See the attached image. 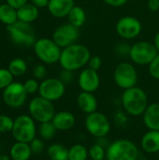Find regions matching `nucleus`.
I'll list each match as a JSON object with an SVG mask.
<instances>
[{
	"instance_id": "nucleus-1",
	"label": "nucleus",
	"mask_w": 159,
	"mask_h": 160,
	"mask_svg": "<svg viewBox=\"0 0 159 160\" xmlns=\"http://www.w3.org/2000/svg\"><path fill=\"white\" fill-rule=\"evenodd\" d=\"M90 57L91 53L86 46L74 43L62 49L59 64L63 69L75 71L86 66Z\"/></svg>"
},
{
	"instance_id": "nucleus-2",
	"label": "nucleus",
	"mask_w": 159,
	"mask_h": 160,
	"mask_svg": "<svg viewBox=\"0 0 159 160\" xmlns=\"http://www.w3.org/2000/svg\"><path fill=\"white\" fill-rule=\"evenodd\" d=\"M122 105L125 111L132 116L142 115L148 107V98L144 90L134 86L126 89L122 95Z\"/></svg>"
},
{
	"instance_id": "nucleus-3",
	"label": "nucleus",
	"mask_w": 159,
	"mask_h": 160,
	"mask_svg": "<svg viewBox=\"0 0 159 160\" xmlns=\"http://www.w3.org/2000/svg\"><path fill=\"white\" fill-rule=\"evenodd\" d=\"M7 30L11 41L18 46L29 48L37 41L36 32L31 23L18 20L13 24L7 26Z\"/></svg>"
},
{
	"instance_id": "nucleus-4",
	"label": "nucleus",
	"mask_w": 159,
	"mask_h": 160,
	"mask_svg": "<svg viewBox=\"0 0 159 160\" xmlns=\"http://www.w3.org/2000/svg\"><path fill=\"white\" fill-rule=\"evenodd\" d=\"M138 147L129 140L120 139L111 143L106 151L107 160H137Z\"/></svg>"
},
{
	"instance_id": "nucleus-5",
	"label": "nucleus",
	"mask_w": 159,
	"mask_h": 160,
	"mask_svg": "<svg viewBox=\"0 0 159 160\" xmlns=\"http://www.w3.org/2000/svg\"><path fill=\"white\" fill-rule=\"evenodd\" d=\"M33 48L37 57L42 63L52 65L59 62L62 49L53 41L52 38H38L35 42Z\"/></svg>"
},
{
	"instance_id": "nucleus-6",
	"label": "nucleus",
	"mask_w": 159,
	"mask_h": 160,
	"mask_svg": "<svg viewBox=\"0 0 159 160\" xmlns=\"http://www.w3.org/2000/svg\"><path fill=\"white\" fill-rule=\"evenodd\" d=\"M12 136L16 142H31L37 134V128L35 120L26 114H22L14 119L13 128L11 130Z\"/></svg>"
},
{
	"instance_id": "nucleus-7",
	"label": "nucleus",
	"mask_w": 159,
	"mask_h": 160,
	"mask_svg": "<svg viewBox=\"0 0 159 160\" xmlns=\"http://www.w3.org/2000/svg\"><path fill=\"white\" fill-rule=\"evenodd\" d=\"M28 111L30 116L39 123L52 121L55 114L53 103L40 96L31 99L28 105Z\"/></svg>"
},
{
	"instance_id": "nucleus-8",
	"label": "nucleus",
	"mask_w": 159,
	"mask_h": 160,
	"mask_svg": "<svg viewBox=\"0 0 159 160\" xmlns=\"http://www.w3.org/2000/svg\"><path fill=\"white\" fill-rule=\"evenodd\" d=\"M158 54L154 43L149 41H138L130 47L129 58L139 66L149 65Z\"/></svg>"
},
{
	"instance_id": "nucleus-9",
	"label": "nucleus",
	"mask_w": 159,
	"mask_h": 160,
	"mask_svg": "<svg viewBox=\"0 0 159 160\" xmlns=\"http://www.w3.org/2000/svg\"><path fill=\"white\" fill-rule=\"evenodd\" d=\"M113 80L116 85L124 90L136 86L138 73L135 67L128 62H121L113 71Z\"/></svg>"
},
{
	"instance_id": "nucleus-10",
	"label": "nucleus",
	"mask_w": 159,
	"mask_h": 160,
	"mask_svg": "<svg viewBox=\"0 0 159 160\" xmlns=\"http://www.w3.org/2000/svg\"><path fill=\"white\" fill-rule=\"evenodd\" d=\"M85 128L87 131L96 138H104L111 131V123L108 117L98 112L87 115L85 119Z\"/></svg>"
},
{
	"instance_id": "nucleus-11",
	"label": "nucleus",
	"mask_w": 159,
	"mask_h": 160,
	"mask_svg": "<svg viewBox=\"0 0 159 160\" xmlns=\"http://www.w3.org/2000/svg\"><path fill=\"white\" fill-rule=\"evenodd\" d=\"M27 95L23 83L13 82L3 90V100L7 107L17 109L25 103Z\"/></svg>"
},
{
	"instance_id": "nucleus-12",
	"label": "nucleus",
	"mask_w": 159,
	"mask_h": 160,
	"mask_svg": "<svg viewBox=\"0 0 159 160\" xmlns=\"http://www.w3.org/2000/svg\"><path fill=\"white\" fill-rule=\"evenodd\" d=\"M65 92L66 84L59 78L44 79L39 83V96L52 102L60 99L64 96Z\"/></svg>"
},
{
	"instance_id": "nucleus-13",
	"label": "nucleus",
	"mask_w": 159,
	"mask_h": 160,
	"mask_svg": "<svg viewBox=\"0 0 159 160\" xmlns=\"http://www.w3.org/2000/svg\"><path fill=\"white\" fill-rule=\"evenodd\" d=\"M79 36V28L67 22L61 24L57 28H55L52 33V38L61 49H64L71 44L76 43Z\"/></svg>"
},
{
	"instance_id": "nucleus-14",
	"label": "nucleus",
	"mask_w": 159,
	"mask_h": 160,
	"mask_svg": "<svg viewBox=\"0 0 159 160\" xmlns=\"http://www.w3.org/2000/svg\"><path fill=\"white\" fill-rule=\"evenodd\" d=\"M115 29L122 38L133 39L141 34L142 25L139 19L133 16H125L118 20Z\"/></svg>"
},
{
	"instance_id": "nucleus-15",
	"label": "nucleus",
	"mask_w": 159,
	"mask_h": 160,
	"mask_svg": "<svg viewBox=\"0 0 159 160\" xmlns=\"http://www.w3.org/2000/svg\"><path fill=\"white\" fill-rule=\"evenodd\" d=\"M78 83L82 91L94 93L100 85V78L97 71L86 68L81 71L78 78Z\"/></svg>"
},
{
	"instance_id": "nucleus-16",
	"label": "nucleus",
	"mask_w": 159,
	"mask_h": 160,
	"mask_svg": "<svg viewBox=\"0 0 159 160\" xmlns=\"http://www.w3.org/2000/svg\"><path fill=\"white\" fill-rule=\"evenodd\" d=\"M74 6V0H50L47 8L52 17L60 19L67 17Z\"/></svg>"
},
{
	"instance_id": "nucleus-17",
	"label": "nucleus",
	"mask_w": 159,
	"mask_h": 160,
	"mask_svg": "<svg viewBox=\"0 0 159 160\" xmlns=\"http://www.w3.org/2000/svg\"><path fill=\"white\" fill-rule=\"evenodd\" d=\"M52 123L57 130L66 131L72 128L76 123L75 116L70 112L62 111L54 114Z\"/></svg>"
},
{
	"instance_id": "nucleus-18",
	"label": "nucleus",
	"mask_w": 159,
	"mask_h": 160,
	"mask_svg": "<svg viewBox=\"0 0 159 160\" xmlns=\"http://www.w3.org/2000/svg\"><path fill=\"white\" fill-rule=\"evenodd\" d=\"M77 104L80 110L87 114L97 112V98L94 96L93 93L89 92L82 91V93H80L77 98Z\"/></svg>"
},
{
	"instance_id": "nucleus-19",
	"label": "nucleus",
	"mask_w": 159,
	"mask_h": 160,
	"mask_svg": "<svg viewBox=\"0 0 159 160\" xmlns=\"http://www.w3.org/2000/svg\"><path fill=\"white\" fill-rule=\"evenodd\" d=\"M143 123L150 130L159 131V103L148 105L143 112Z\"/></svg>"
},
{
	"instance_id": "nucleus-20",
	"label": "nucleus",
	"mask_w": 159,
	"mask_h": 160,
	"mask_svg": "<svg viewBox=\"0 0 159 160\" xmlns=\"http://www.w3.org/2000/svg\"><path fill=\"white\" fill-rule=\"evenodd\" d=\"M142 148L148 154H156L159 152V131L150 130L145 133L141 142Z\"/></svg>"
},
{
	"instance_id": "nucleus-21",
	"label": "nucleus",
	"mask_w": 159,
	"mask_h": 160,
	"mask_svg": "<svg viewBox=\"0 0 159 160\" xmlns=\"http://www.w3.org/2000/svg\"><path fill=\"white\" fill-rule=\"evenodd\" d=\"M32 154L30 144L26 142H16L9 150L11 160H29Z\"/></svg>"
},
{
	"instance_id": "nucleus-22",
	"label": "nucleus",
	"mask_w": 159,
	"mask_h": 160,
	"mask_svg": "<svg viewBox=\"0 0 159 160\" xmlns=\"http://www.w3.org/2000/svg\"><path fill=\"white\" fill-rule=\"evenodd\" d=\"M38 14H39L38 8L36 6H34L32 3H27L22 8L17 9L18 20L28 23L35 22L37 19Z\"/></svg>"
},
{
	"instance_id": "nucleus-23",
	"label": "nucleus",
	"mask_w": 159,
	"mask_h": 160,
	"mask_svg": "<svg viewBox=\"0 0 159 160\" xmlns=\"http://www.w3.org/2000/svg\"><path fill=\"white\" fill-rule=\"evenodd\" d=\"M18 21L17 9L7 3L0 5V22L7 26L13 24Z\"/></svg>"
},
{
	"instance_id": "nucleus-24",
	"label": "nucleus",
	"mask_w": 159,
	"mask_h": 160,
	"mask_svg": "<svg viewBox=\"0 0 159 160\" xmlns=\"http://www.w3.org/2000/svg\"><path fill=\"white\" fill-rule=\"evenodd\" d=\"M68 22L77 28L82 27L86 21V13L80 6H74L67 15Z\"/></svg>"
},
{
	"instance_id": "nucleus-25",
	"label": "nucleus",
	"mask_w": 159,
	"mask_h": 160,
	"mask_svg": "<svg viewBox=\"0 0 159 160\" xmlns=\"http://www.w3.org/2000/svg\"><path fill=\"white\" fill-rule=\"evenodd\" d=\"M47 154L51 160H68V149L60 143L52 144L48 148Z\"/></svg>"
},
{
	"instance_id": "nucleus-26",
	"label": "nucleus",
	"mask_w": 159,
	"mask_h": 160,
	"mask_svg": "<svg viewBox=\"0 0 159 160\" xmlns=\"http://www.w3.org/2000/svg\"><path fill=\"white\" fill-rule=\"evenodd\" d=\"M7 69L14 77H21L27 71V63L22 58H14L9 62Z\"/></svg>"
},
{
	"instance_id": "nucleus-27",
	"label": "nucleus",
	"mask_w": 159,
	"mask_h": 160,
	"mask_svg": "<svg viewBox=\"0 0 159 160\" xmlns=\"http://www.w3.org/2000/svg\"><path fill=\"white\" fill-rule=\"evenodd\" d=\"M87 158L88 151L82 144H74L68 149V160H86Z\"/></svg>"
},
{
	"instance_id": "nucleus-28",
	"label": "nucleus",
	"mask_w": 159,
	"mask_h": 160,
	"mask_svg": "<svg viewBox=\"0 0 159 160\" xmlns=\"http://www.w3.org/2000/svg\"><path fill=\"white\" fill-rule=\"evenodd\" d=\"M56 131H57V129L55 128V127L53 126L52 121L45 122V123H40V126L38 128L39 136L43 140H46V141L52 140L54 137Z\"/></svg>"
},
{
	"instance_id": "nucleus-29",
	"label": "nucleus",
	"mask_w": 159,
	"mask_h": 160,
	"mask_svg": "<svg viewBox=\"0 0 159 160\" xmlns=\"http://www.w3.org/2000/svg\"><path fill=\"white\" fill-rule=\"evenodd\" d=\"M88 156L92 160H103L106 157V152L100 143H95L88 150Z\"/></svg>"
},
{
	"instance_id": "nucleus-30",
	"label": "nucleus",
	"mask_w": 159,
	"mask_h": 160,
	"mask_svg": "<svg viewBox=\"0 0 159 160\" xmlns=\"http://www.w3.org/2000/svg\"><path fill=\"white\" fill-rule=\"evenodd\" d=\"M13 77L7 68H0V90H4L13 82Z\"/></svg>"
},
{
	"instance_id": "nucleus-31",
	"label": "nucleus",
	"mask_w": 159,
	"mask_h": 160,
	"mask_svg": "<svg viewBox=\"0 0 159 160\" xmlns=\"http://www.w3.org/2000/svg\"><path fill=\"white\" fill-rule=\"evenodd\" d=\"M14 120L8 115L0 114V133L11 132L13 128Z\"/></svg>"
},
{
	"instance_id": "nucleus-32",
	"label": "nucleus",
	"mask_w": 159,
	"mask_h": 160,
	"mask_svg": "<svg viewBox=\"0 0 159 160\" xmlns=\"http://www.w3.org/2000/svg\"><path fill=\"white\" fill-rule=\"evenodd\" d=\"M23 87L28 95H32L38 92L39 83L37 79H28L23 82Z\"/></svg>"
},
{
	"instance_id": "nucleus-33",
	"label": "nucleus",
	"mask_w": 159,
	"mask_h": 160,
	"mask_svg": "<svg viewBox=\"0 0 159 160\" xmlns=\"http://www.w3.org/2000/svg\"><path fill=\"white\" fill-rule=\"evenodd\" d=\"M148 70L150 75L159 81V53L155 57V59L148 65Z\"/></svg>"
},
{
	"instance_id": "nucleus-34",
	"label": "nucleus",
	"mask_w": 159,
	"mask_h": 160,
	"mask_svg": "<svg viewBox=\"0 0 159 160\" xmlns=\"http://www.w3.org/2000/svg\"><path fill=\"white\" fill-rule=\"evenodd\" d=\"M29 144H30L32 153L35 154V155L40 154L43 151V149H44V143H43V142L40 139H37V138H35L31 142H29Z\"/></svg>"
},
{
	"instance_id": "nucleus-35",
	"label": "nucleus",
	"mask_w": 159,
	"mask_h": 160,
	"mask_svg": "<svg viewBox=\"0 0 159 160\" xmlns=\"http://www.w3.org/2000/svg\"><path fill=\"white\" fill-rule=\"evenodd\" d=\"M33 75L37 80H44L47 75V69L43 65H37L33 69Z\"/></svg>"
},
{
	"instance_id": "nucleus-36",
	"label": "nucleus",
	"mask_w": 159,
	"mask_h": 160,
	"mask_svg": "<svg viewBox=\"0 0 159 160\" xmlns=\"http://www.w3.org/2000/svg\"><path fill=\"white\" fill-rule=\"evenodd\" d=\"M88 68L93 69V70H96V71H98L99 68H101L102 66V60L99 56L97 55H94V56H91L89 61H88Z\"/></svg>"
},
{
	"instance_id": "nucleus-37",
	"label": "nucleus",
	"mask_w": 159,
	"mask_h": 160,
	"mask_svg": "<svg viewBox=\"0 0 159 160\" xmlns=\"http://www.w3.org/2000/svg\"><path fill=\"white\" fill-rule=\"evenodd\" d=\"M115 52L120 56H129L130 47L127 43H120L116 46Z\"/></svg>"
},
{
	"instance_id": "nucleus-38",
	"label": "nucleus",
	"mask_w": 159,
	"mask_h": 160,
	"mask_svg": "<svg viewBox=\"0 0 159 160\" xmlns=\"http://www.w3.org/2000/svg\"><path fill=\"white\" fill-rule=\"evenodd\" d=\"M59 79L65 83H70L73 81V71L70 70H67V69H63L62 72L60 73Z\"/></svg>"
},
{
	"instance_id": "nucleus-39",
	"label": "nucleus",
	"mask_w": 159,
	"mask_h": 160,
	"mask_svg": "<svg viewBox=\"0 0 159 160\" xmlns=\"http://www.w3.org/2000/svg\"><path fill=\"white\" fill-rule=\"evenodd\" d=\"M6 1L8 5H10L12 8H14L16 9L22 8V6H24L25 4L28 3V0H6Z\"/></svg>"
},
{
	"instance_id": "nucleus-40",
	"label": "nucleus",
	"mask_w": 159,
	"mask_h": 160,
	"mask_svg": "<svg viewBox=\"0 0 159 160\" xmlns=\"http://www.w3.org/2000/svg\"><path fill=\"white\" fill-rule=\"evenodd\" d=\"M102 1L104 3H106L107 5H109V6L115 7V8L124 6L127 2V0H102Z\"/></svg>"
},
{
	"instance_id": "nucleus-41",
	"label": "nucleus",
	"mask_w": 159,
	"mask_h": 160,
	"mask_svg": "<svg viewBox=\"0 0 159 160\" xmlns=\"http://www.w3.org/2000/svg\"><path fill=\"white\" fill-rule=\"evenodd\" d=\"M147 6L151 11L156 12L159 10V0H148Z\"/></svg>"
},
{
	"instance_id": "nucleus-42",
	"label": "nucleus",
	"mask_w": 159,
	"mask_h": 160,
	"mask_svg": "<svg viewBox=\"0 0 159 160\" xmlns=\"http://www.w3.org/2000/svg\"><path fill=\"white\" fill-rule=\"evenodd\" d=\"M49 1L50 0H31V3L34 6H36L37 8H43L48 7Z\"/></svg>"
},
{
	"instance_id": "nucleus-43",
	"label": "nucleus",
	"mask_w": 159,
	"mask_h": 160,
	"mask_svg": "<svg viewBox=\"0 0 159 160\" xmlns=\"http://www.w3.org/2000/svg\"><path fill=\"white\" fill-rule=\"evenodd\" d=\"M153 43H154V45H155L156 49L157 50V52H158V53H159V32L156 34L155 38H154V42H153Z\"/></svg>"
},
{
	"instance_id": "nucleus-44",
	"label": "nucleus",
	"mask_w": 159,
	"mask_h": 160,
	"mask_svg": "<svg viewBox=\"0 0 159 160\" xmlns=\"http://www.w3.org/2000/svg\"><path fill=\"white\" fill-rule=\"evenodd\" d=\"M0 160H11V158L7 155H0Z\"/></svg>"
},
{
	"instance_id": "nucleus-45",
	"label": "nucleus",
	"mask_w": 159,
	"mask_h": 160,
	"mask_svg": "<svg viewBox=\"0 0 159 160\" xmlns=\"http://www.w3.org/2000/svg\"></svg>"
}]
</instances>
